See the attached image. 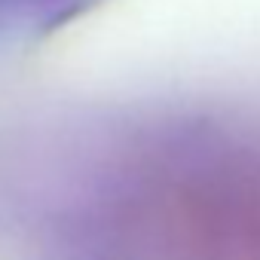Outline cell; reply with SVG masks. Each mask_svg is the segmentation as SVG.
Masks as SVG:
<instances>
[{
    "label": "cell",
    "mask_w": 260,
    "mask_h": 260,
    "mask_svg": "<svg viewBox=\"0 0 260 260\" xmlns=\"http://www.w3.org/2000/svg\"><path fill=\"white\" fill-rule=\"evenodd\" d=\"M34 260H260V74L89 101L37 156Z\"/></svg>",
    "instance_id": "cell-1"
}]
</instances>
